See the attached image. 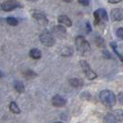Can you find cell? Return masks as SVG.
I'll return each instance as SVG.
<instances>
[{"mask_svg":"<svg viewBox=\"0 0 123 123\" xmlns=\"http://www.w3.org/2000/svg\"><path fill=\"white\" fill-rule=\"evenodd\" d=\"M73 54V49L70 46H65L60 50V55L63 56H70Z\"/></svg>","mask_w":123,"mask_h":123,"instance_id":"13","label":"cell"},{"mask_svg":"<svg viewBox=\"0 0 123 123\" xmlns=\"http://www.w3.org/2000/svg\"><path fill=\"white\" fill-rule=\"evenodd\" d=\"M104 54L105 55V56H107L108 58H110L111 57V55H110V53L108 52V51H104Z\"/></svg>","mask_w":123,"mask_h":123,"instance_id":"27","label":"cell"},{"mask_svg":"<svg viewBox=\"0 0 123 123\" xmlns=\"http://www.w3.org/2000/svg\"><path fill=\"white\" fill-rule=\"evenodd\" d=\"M14 89H15L18 92H23L25 91L24 84H23L21 81L17 80V81L14 82Z\"/></svg>","mask_w":123,"mask_h":123,"instance_id":"15","label":"cell"},{"mask_svg":"<svg viewBox=\"0 0 123 123\" xmlns=\"http://www.w3.org/2000/svg\"><path fill=\"white\" fill-rule=\"evenodd\" d=\"M64 1H65V2H67V3H71L73 0H64Z\"/></svg>","mask_w":123,"mask_h":123,"instance_id":"29","label":"cell"},{"mask_svg":"<svg viewBox=\"0 0 123 123\" xmlns=\"http://www.w3.org/2000/svg\"><path fill=\"white\" fill-rule=\"evenodd\" d=\"M66 103H67L66 99L62 97L61 95H58V94L53 96V98H52V105L55 107H62L66 105Z\"/></svg>","mask_w":123,"mask_h":123,"instance_id":"9","label":"cell"},{"mask_svg":"<svg viewBox=\"0 0 123 123\" xmlns=\"http://www.w3.org/2000/svg\"><path fill=\"white\" fill-rule=\"evenodd\" d=\"M75 45L77 50L81 54H86L91 51V45L83 36H77L75 39Z\"/></svg>","mask_w":123,"mask_h":123,"instance_id":"2","label":"cell"},{"mask_svg":"<svg viewBox=\"0 0 123 123\" xmlns=\"http://www.w3.org/2000/svg\"><path fill=\"white\" fill-rule=\"evenodd\" d=\"M24 74L27 78H34V77L36 76V73H35V72H33L32 70H30V69H29V70H27Z\"/></svg>","mask_w":123,"mask_h":123,"instance_id":"22","label":"cell"},{"mask_svg":"<svg viewBox=\"0 0 123 123\" xmlns=\"http://www.w3.org/2000/svg\"><path fill=\"white\" fill-rule=\"evenodd\" d=\"M80 99H81V100H90L92 96H91L90 92H82V93H80Z\"/></svg>","mask_w":123,"mask_h":123,"instance_id":"21","label":"cell"},{"mask_svg":"<svg viewBox=\"0 0 123 123\" xmlns=\"http://www.w3.org/2000/svg\"><path fill=\"white\" fill-rule=\"evenodd\" d=\"M68 81H69V84L72 87H75V88H79V87L82 86V84H83L82 80H80V79H76V78L70 79Z\"/></svg>","mask_w":123,"mask_h":123,"instance_id":"16","label":"cell"},{"mask_svg":"<svg viewBox=\"0 0 123 123\" xmlns=\"http://www.w3.org/2000/svg\"><path fill=\"white\" fill-rule=\"evenodd\" d=\"M111 18L114 21H120L123 19V8H115L111 10Z\"/></svg>","mask_w":123,"mask_h":123,"instance_id":"10","label":"cell"},{"mask_svg":"<svg viewBox=\"0 0 123 123\" xmlns=\"http://www.w3.org/2000/svg\"><path fill=\"white\" fill-rule=\"evenodd\" d=\"M1 9H2V5L0 4V10H1Z\"/></svg>","mask_w":123,"mask_h":123,"instance_id":"31","label":"cell"},{"mask_svg":"<svg viewBox=\"0 0 123 123\" xmlns=\"http://www.w3.org/2000/svg\"><path fill=\"white\" fill-rule=\"evenodd\" d=\"M122 0H108V2L111 3V4H117L119 2H121Z\"/></svg>","mask_w":123,"mask_h":123,"instance_id":"26","label":"cell"},{"mask_svg":"<svg viewBox=\"0 0 123 123\" xmlns=\"http://www.w3.org/2000/svg\"><path fill=\"white\" fill-rule=\"evenodd\" d=\"M117 36L119 38V39H123V28H118L117 30V32H116Z\"/></svg>","mask_w":123,"mask_h":123,"instance_id":"23","label":"cell"},{"mask_svg":"<svg viewBox=\"0 0 123 123\" xmlns=\"http://www.w3.org/2000/svg\"><path fill=\"white\" fill-rule=\"evenodd\" d=\"M32 18L36 20L39 24L45 26L48 24V19L45 17V15H43V13L40 12H33L32 13Z\"/></svg>","mask_w":123,"mask_h":123,"instance_id":"8","label":"cell"},{"mask_svg":"<svg viewBox=\"0 0 123 123\" xmlns=\"http://www.w3.org/2000/svg\"><path fill=\"white\" fill-rule=\"evenodd\" d=\"M6 22L7 24L10 25V26H17L18 24V19L16 18H13V17H8L6 18Z\"/></svg>","mask_w":123,"mask_h":123,"instance_id":"20","label":"cell"},{"mask_svg":"<svg viewBox=\"0 0 123 123\" xmlns=\"http://www.w3.org/2000/svg\"><path fill=\"white\" fill-rule=\"evenodd\" d=\"M2 76H3V74H2V72H1V71H0V78H1V77H2Z\"/></svg>","mask_w":123,"mask_h":123,"instance_id":"30","label":"cell"},{"mask_svg":"<svg viewBox=\"0 0 123 123\" xmlns=\"http://www.w3.org/2000/svg\"><path fill=\"white\" fill-rule=\"evenodd\" d=\"M9 109L14 114H19L20 113V109H19L18 105H17V103H15V102H11L9 104Z\"/></svg>","mask_w":123,"mask_h":123,"instance_id":"17","label":"cell"},{"mask_svg":"<svg viewBox=\"0 0 123 123\" xmlns=\"http://www.w3.org/2000/svg\"><path fill=\"white\" fill-rule=\"evenodd\" d=\"M99 98L103 105L107 107H113L117 103V97L115 93L110 90H103L99 94Z\"/></svg>","mask_w":123,"mask_h":123,"instance_id":"1","label":"cell"},{"mask_svg":"<svg viewBox=\"0 0 123 123\" xmlns=\"http://www.w3.org/2000/svg\"><path fill=\"white\" fill-rule=\"evenodd\" d=\"M120 58H121V61L123 62V56H121V57H120Z\"/></svg>","mask_w":123,"mask_h":123,"instance_id":"32","label":"cell"},{"mask_svg":"<svg viewBox=\"0 0 123 123\" xmlns=\"http://www.w3.org/2000/svg\"><path fill=\"white\" fill-rule=\"evenodd\" d=\"M52 33H53L54 36L57 37V38H60V39H63L67 35V30L64 27V25H56V26L53 27Z\"/></svg>","mask_w":123,"mask_h":123,"instance_id":"7","label":"cell"},{"mask_svg":"<svg viewBox=\"0 0 123 123\" xmlns=\"http://www.w3.org/2000/svg\"><path fill=\"white\" fill-rule=\"evenodd\" d=\"M95 43H96V45L98 47H101V48H103V47L105 46V41H104V39L100 36H96V38H95Z\"/></svg>","mask_w":123,"mask_h":123,"instance_id":"18","label":"cell"},{"mask_svg":"<svg viewBox=\"0 0 123 123\" xmlns=\"http://www.w3.org/2000/svg\"><path fill=\"white\" fill-rule=\"evenodd\" d=\"M117 99L119 101V103L123 105V92H120L118 94H117Z\"/></svg>","mask_w":123,"mask_h":123,"instance_id":"25","label":"cell"},{"mask_svg":"<svg viewBox=\"0 0 123 123\" xmlns=\"http://www.w3.org/2000/svg\"><path fill=\"white\" fill-rule=\"evenodd\" d=\"M78 2L82 6H88L90 4V0H78Z\"/></svg>","mask_w":123,"mask_h":123,"instance_id":"24","label":"cell"},{"mask_svg":"<svg viewBox=\"0 0 123 123\" xmlns=\"http://www.w3.org/2000/svg\"><path fill=\"white\" fill-rule=\"evenodd\" d=\"M80 66L82 71L84 72V74L86 75V77L89 79V80H94L97 78V74L95 73L93 70H92L90 65L88 64V62L85 61V60H80Z\"/></svg>","mask_w":123,"mask_h":123,"instance_id":"4","label":"cell"},{"mask_svg":"<svg viewBox=\"0 0 123 123\" xmlns=\"http://www.w3.org/2000/svg\"><path fill=\"white\" fill-rule=\"evenodd\" d=\"M55 123H63V122H55Z\"/></svg>","mask_w":123,"mask_h":123,"instance_id":"33","label":"cell"},{"mask_svg":"<svg viewBox=\"0 0 123 123\" xmlns=\"http://www.w3.org/2000/svg\"><path fill=\"white\" fill-rule=\"evenodd\" d=\"M20 6H21L20 3L17 0H6L2 4V9L4 11L8 12V11H12L18 7H20Z\"/></svg>","mask_w":123,"mask_h":123,"instance_id":"6","label":"cell"},{"mask_svg":"<svg viewBox=\"0 0 123 123\" xmlns=\"http://www.w3.org/2000/svg\"><path fill=\"white\" fill-rule=\"evenodd\" d=\"M40 41L41 43H43V45L45 46H53L55 43V36L53 35L52 32H50L48 31H43L41 34H40Z\"/></svg>","mask_w":123,"mask_h":123,"instance_id":"3","label":"cell"},{"mask_svg":"<svg viewBox=\"0 0 123 123\" xmlns=\"http://www.w3.org/2000/svg\"><path fill=\"white\" fill-rule=\"evenodd\" d=\"M30 56L33 59H40L42 57V52L37 48H32L30 50Z\"/></svg>","mask_w":123,"mask_h":123,"instance_id":"12","label":"cell"},{"mask_svg":"<svg viewBox=\"0 0 123 123\" xmlns=\"http://www.w3.org/2000/svg\"><path fill=\"white\" fill-rule=\"evenodd\" d=\"M104 121H105V123H117L118 122L117 118L115 117V115H114L113 113L107 114L105 117V118H104Z\"/></svg>","mask_w":123,"mask_h":123,"instance_id":"14","label":"cell"},{"mask_svg":"<svg viewBox=\"0 0 123 123\" xmlns=\"http://www.w3.org/2000/svg\"><path fill=\"white\" fill-rule=\"evenodd\" d=\"M57 21L60 23V24L64 25L66 27H71L72 26V21L71 19L68 18V16L66 15H60L57 17Z\"/></svg>","mask_w":123,"mask_h":123,"instance_id":"11","label":"cell"},{"mask_svg":"<svg viewBox=\"0 0 123 123\" xmlns=\"http://www.w3.org/2000/svg\"><path fill=\"white\" fill-rule=\"evenodd\" d=\"M93 15H94V23L96 25L101 23L102 21L106 22L108 20L107 13H106L105 9H104V8H99L97 10H95Z\"/></svg>","mask_w":123,"mask_h":123,"instance_id":"5","label":"cell"},{"mask_svg":"<svg viewBox=\"0 0 123 123\" xmlns=\"http://www.w3.org/2000/svg\"><path fill=\"white\" fill-rule=\"evenodd\" d=\"M113 114L115 115V117L117 118L118 121H123V110L121 109H117L113 112Z\"/></svg>","mask_w":123,"mask_h":123,"instance_id":"19","label":"cell"},{"mask_svg":"<svg viewBox=\"0 0 123 123\" xmlns=\"http://www.w3.org/2000/svg\"><path fill=\"white\" fill-rule=\"evenodd\" d=\"M87 28H88V31H91V27H90V24H89V23H87Z\"/></svg>","mask_w":123,"mask_h":123,"instance_id":"28","label":"cell"}]
</instances>
